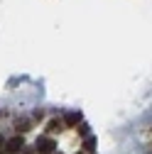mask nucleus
I'll list each match as a JSON object with an SVG mask.
<instances>
[{"mask_svg": "<svg viewBox=\"0 0 152 154\" xmlns=\"http://www.w3.org/2000/svg\"><path fill=\"white\" fill-rule=\"evenodd\" d=\"M5 154H22V149H25V137L22 134H12L10 140H5Z\"/></svg>", "mask_w": 152, "mask_h": 154, "instance_id": "1", "label": "nucleus"}, {"mask_svg": "<svg viewBox=\"0 0 152 154\" xmlns=\"http://www.w3.org/2000/svg\"><path fill=\"white\" fill-rule=\"evenodd\" d=\"M66 127H64V120L62 118H52L49 122H47V127H44V134L47 137H56V134H62Z\"/></svg>", "mask_w": 152, "mask_h": 154, "instance_id": "2", "label": "nucleus"}, {"mask_svg": "<svg viewBox=\"0 0 152 154\" xmlns=\"http://www.w3.org/2000/svg\"><path fill=\"white\" fill-rule=\"evenodd\" d=\"M32 125H34V120H32V115H22V118H17L15 120V134H25V132H30L32 130Z\"/></svg>", "mask_w": 152, "mask_h": 154, "instance_id": "3", "label": "nucleus"}, {"mask_svg": "<svg viewBox=\"0 0 152 154\" xmlns=\"http://www.w3.org/2000/svg\"><path fill=\"white\" fill-rule=\"evenodd\" d=\"M54 137L42 134V140H37V154H54Z\"/></svg>", "mask_w": 152, "mask_h": 154, "instance_id": "4", "label": "nucleus"}, {"mask_svg": "<svg viewBox=\"0 0 152 154\" xmlns=\"http://www.w3.org/2000/svg\"><path fill=\"white\" fill-rule=\"evenodd\" d=\"M64 127L66 130H76V127H79V122H81V115L79 112H69V115H64Z\"/></svg>", "mask_w": 152, "mask_h": 154, "instance_id": "5", "label": "nucleus"}, {"mask_svg": "<svg viewBox=\"0 0 152 154\" xmlns=\"http://www.w3.org/2000/svg\"><path fill=\"white\" fill-rule=\"evenodd\" d=\"M84 152L93 154V140H86V142H84Z\"/></svg>", "mask_w": 152, "mask_h": 154, "instance_id": "6", "label": "nucleus"}, {"mask_svg": "<svg viewBox=\"0 0 152 154\" xmlns=\"http://www.w3.org/2000/svg\"><path fill=\"white\" fill-rule=\"evenodd\" d=\"M76 130H79V134H84V137H86V134H88V130H86V125H81V127H76Z\"/></svg>", "mask_w": 152, "mask_h": 154, "instance_id": "7", "label": "nucleus"}, {"mask_svg": "<svg viewBox=\"0 0 152 154\" xmlns=\"http://www.w3.org/2000/svg\"><path fill=\"white\" fill-rule=\"evenodd\" d=\"M5 147V137H3V134H0V149H3Z\"/></svg>", "mask_w": 152, "mask_h": 154, "instance_id": "8", "label": "nucleus"}, {"mask_svg": "<svg viewBox=\"0 0 152 154\" xmlns=\"http://www.w3.org/2000/svg\"><path fill=\"white\" fill-rule=\"evenodd\" d=\"M76 154H88V152H84V149H81V152H76Z\"/></svg>", "mask_w": 152, "mask_h": 154, "instance_id": "9", "label": "nucleus"}, {"mask_svg": "<svg viewBox=\"0 0 152 154\" xmlns=\"http://www.w3.org/2000/svg\"><path fill=\"white\" fill-rule=\"evenodd\" d=\"M0 154H5V149H0Z\"/></svg>", "mask_w": 152, "mask_h": 154, "instance_id": "10", "label": "nucleus"}, {"mask_svg": "<svg viewBox=\"0 0 152 154\" xmlns=\"http://www.w3.org/2000/svg\"><path fill=\"white\" fill-rule=\"evenodd\" d=\"M54 154H59V152H54Z\"/></svg>", "mask_w": 152, "mask_h": 154, "instance_id": "11", "label": "nucleus"}, {"mask_svg": "<svg viewBox=\"0 0 152 154\" xmlns=\"http://www.w3.org/2000/svg\"><path fill=\"white\" fill-rule=\"evenodd\" d=\"M34 154H37V152H34Z\"/></svg>", "mask_w": 152, "mask_h": 154, "instance_id": "12", "label": "nucleus"}]
</instances>
